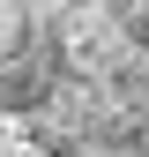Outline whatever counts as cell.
Segmentation results:
<instances>
[{
    "label": "cell",
    "instance_id": "cell-1",
    "mask_svg": "<svg viewBox=\"0 0 149 157\" xmlns=\"http://www.w3.org/2000/svg\"><path fill=\"white\" fill-rule=\"evenodd\" d=\"M45 60V30H37V15H30V0H0V75H15V67H30Z\"/></svg>",
    "mask_w": 149,
    "mask_h": 157
},
{
    "label": "cell",
    "instance_id": "cell-2",
    "mask_svg": "<svg viewBox=\"0 0 149 157\" xmlns=\"http://www.w3.org/2000/svg\"><path fill=\"white\" fill-rule=\"evenodd\" d=\"M104 97L127 120H149V45H127V60L104 75Z\"/></svg>",
    "mask_w": 149,
    "mask_h": 157
}]
</instances>
